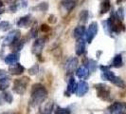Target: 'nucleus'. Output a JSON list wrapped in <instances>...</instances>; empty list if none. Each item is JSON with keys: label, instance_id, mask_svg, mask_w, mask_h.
I'll use <instances>...</instances> for the list:
<instances>
[{"label": "nucleus", "instance_id": "obj_1", "mask_svg": "<svg viewBox=\"0 0 126 114\" xmlns=\"http://www.w3.org/2000/svg\"><path fill=\"white\" fill-rule=\"evenodd\" d=\"M31 96H32V103L34 106H37V105L42 104L47 99V90L42 84L36 83L32 87Z\"/></svg>", "mask_w": 126, "mask_h": 114}, {"label": "nucleus", "instance_id": "obj_2", "mask_svg": "<svg viewBox=\"0 0 126 114\" xmlns=\"http://www.w3.org/2000/svg\"><path fill=\"white\" fill-rule=\"evenodd\" d=\"M29 82H30V78L27 77V76L15 79L14 82H13V91L18 95L25 94L27 88H28V85H29Z\"/></svg>", "mask_w": 126, "mask_h": 114}, {"label": "nucleus", "instance_id": "obj_3", "mask_svg": "<svg viewBox=\"0 0 126 114\" xmlns=\"http://www.w3.org/2000/svg\"><path fill=\"white\" fill-rule=\"evenodd\" d=\"M95 89L97 90V96L103 101H111V92L110 89L105 84L95 85Z\"/></svg>", "mask_w": 126, "mask_h": 114}, {"label": "nucleus", "instance_id": "obj_4", "mask_svg": "<svg viewBox=\"0 0 126 114\" xmlns=\"http://www.w3.org/2000/svg\"><path fill=\"white\" fill-rule=\"evenodd\" d=\"M109 19L110 21V25H111V30L112 32H116V33H120V32L124 31V25L122 24V20H120V18H118V16L113 13L111 15V17Z\"/></svg>", "mask_w": 126, "mask_h": 114}, {"label": "nucleus", "instance_id": "obj_5", "mask_svg": "<svg viewBox=\"0 0 126 114\" xmlns=\"http://www.w3.org/2000/svg\"><path fill=\"white\" fill-rule=\"evenodd\" d=\"M108 110L112 114H123L126 111V103H122V102L113 103L108 108Z\"/></svg>", "mask_w": 126, "mask_h": 114}, {"label": "nucleus", "instance_id": "obj_6", "mask_svg": "<svg viewBox=\"0 0 126 114\" xmlns=\"http://www.w3.org/2000/svg\"><path fill=\"white\" fill-rule=\"evenodd\" d=\"M98 31H99L98 23L97 22H92L89 26L88 30L85 32V39L88 43H91L93 41V39L98 33Z\"/></svg>", "mask_w": 126, "mask_h": 114}, {"label": "nucleus", "instance_id": "obj_7", "mask_svg": "<svg viewBox=\"0 0 126 114\" xmlns=\"http://www.w3.org/2000/svg\"><path fill=\"white\" fill-rule=\"evenodd\" d=\"M20 35H21V32L18 30H14V31H12L8 35H7L4 41H3V46H11V45L14 43L15 41L19 40L20 38Z\"/></svg>", "mask_w": 126, "mask_h": 114}, {"label": "nucleus", "instance_id": "obj_8", "mask_svg": "<svg viewBox=\"0 0 126 114\" xmlns=\"http://www.w3.org/2000/svg\"><path fill=\"white\" fill-rule=\"evenodd\" d=\"M45 39L44 38H39L37 39L34 43H33V46H32V52L37 55V56H41V53H42V51L45 47Z\"/></svg>", "mask_w": 126, "mask_h": 114}, {"label": "nucleus", "instance_id": "obj_9", "mask_svg": "<svg viewBox=\"0 0 126 114\" xmlns=\"http://www.w3.org/2000/svg\"><path fill=\"white\" fill-rule=\"evenodd\" d=\"M89 86L88 84L85 82V81H80V82L77 84V88H76L75 93L77 96L79 97H82L84 94H86V92L88 91Z\"/></svg>", "mask_w": 126, "mask_h": 114}, {"label": "nucleus", "instance_id": "obj_10", "mask_svg": "<svg viewBox=\"0 0 126 114\" xmlns=\"http://www.w3.org/2000/svg\"><path fill=\"white\" fill-rule=\"evenodd\" d=\"M25 71V68L19 63H15L11 65L9 68V72L12 75H21Z\"/></svg>", "mask_w": 126, "mask_h": 114}, {"label": "nucleus", "instance_id": "obj_11", "mask_svg": "<svg viewBox=\"0 0 126 114\" xmlns=\"http://www.w3.org/2000/svg\"><path fill=\"white\" fill-rule=\"evenodd\" d=\"M54 104L53 102H43L40 107V114H51L53 110Z\"/></svg>", "mask_w": 126, "mask_h": 114}, {"label": "nucleus", "instance_id": "obj_12", "mask_svg": "<svg viewBox=\"0 0 126 114\" xmlns=\"http://www.w3.org/2000/svg\"><path fill=\"white\" fill-rule=\"evenodd\" d=\"M85 51V40L84 38H79L76 42V54L77 55H82Z\"/></svg>", "mask_w": 126, "mask_h": 114}, {"label": "nucleus", "instance_id": "obj_13", "mask_svg": "<svg viewBox=\"0 0 126 114\" xmlns=\"http://www.w3.org/2000/svg\"><path fill=\"white\" fill-rule=\"evenodd\" d=\"M78 66V59L76 57H72L65 64V70L67 73H73Z\"/></svg>", "mask_w": 126, "mask_h": 114}, {"label": "nucleus", "instance_id": "obj_14", "mask_svg": "<svg viewBox=\"0 0 126 114\" xmlns=\"http://www.w3.org/2000/svg\"><path fill=\"white\" fill-rule=\"evenodd\" d=\"M76 75L77 77H79L80 79H82V80H85V79H87L89 76V70L87 67H85V66H82V67H80L77 71H76Z\"/></svg>", "mask_w": 126, "mask_h": 114}, {"label": "nucleus", "instance_id": "obj_15", "mask_svg": "<svg viewBox=\"0 0 126 114\" xmlns=\"http://www.w3.org/2000/svg\"><path fill=\"white\" fill-rule=\"evenodd\" d=\"M31 23H32V16L31 15H25V16L21 17L18 20L17 26L20 28H28V27H30Z\"/></svg>", "mask_w": 126, "mask_h": 114}, {"label": "nucleus", "instance_id": "obj_16", "mask_svg": "<svg viewBox=\"0 0 126 114\" xmlns=\"http://www.w3.org/2000/svg\"><path fill=\"white\" fill-rule=\"evenodd\" d=\"M19 60V55L17 53H11V54H8L5 57V63L7 65H13V64L17 63Z\"/></svg>", "mask_w": 126, "mask_h": 114}, {"label": "nucleus", "instance_id": "obj_17", "mask_svg": "<svg viewBox=\"0 0 126 114\" xmlns=\"http://www.w3.org/2000/svg\"><path fill=\"white\" fill-rule=\"evenodd\" d=\"M10 85H11V78L9 75L3 77V78H0V90L1 91L6 90L10 87Z\"/></svg>", "mask_w": 126, "mask_h": 114}, {"label": "nucleus", "instance_id": "obj_18", "mask_svg": "<svg viewBox=\"0 0 126 114\" xmlns=\"http://www.w3.org/2000/svg\"><path fill=\"white\" fill-rule=\"evenodd\" d=\"M76 88H77V83L75 82V79L73 77H71L69 79V82L67 85V92H66V96L69 97L71 93H75Z\"/></svg>", "mask_w": 126, "mask_h": 114}, {"label": "nucleus", "instance_id": "obj_19", "mask_svg": "<svg viewBox=\"0 0 126 114\" xmlns=\"http://www.w3.org/2000/svg\"><path fill=\"white\" fill-rule=\"evenodd\" d=\"M84 34H85V28L83 26H78L77 28H75V30L73 32V36L76 39L83 37Z\"/></svg>", "mask_w": 126, "mask_h": 114}, {"label": "nucleus", "instance_id": "obj_20", "mask_svg": "<svg viewBox=\"0 0 126 114\" xmlns=\"http://www.w3.org/2000/svg\"><path fill=\"white\" fill-rule=\"evenodd\" d=\"M61 4H62V6H63L67 12L72 11L76 6V2L74 0H63Z\"/></svg>", "mask_w": 126, "mask_h": 114}, {"label": "nucleus", "instance_id": "obj_21", "mask_svg": "<svg viewBox=\"0 0 126 114\" xmlns=\"http://www.w3.org/2000/svg\"><path fill=\"white\" fill-rule=\"evenodd\" d=\"M123 65V62H122V56L121 54H117L116 56L114 57L113 62H112V66L116 69H119V68H121Z\"/></svg>", "mask_w": 126, "mask_h": 114}, {"label": "nucleus", "instance_id": "obj_22", "mask_svg": "<svg viewBox=\"0 0 126 114\" xmlns=\"http://www.w3.org/2000/svg\"><path fill=\"white\" fill-rule=\"evenodd\" d=\"M110 1L109 0H103L101 4V10H100V13L101 14H104L106 13L110 10Z\"/></svg>", "mask_w": 126, "mask_h": 114}, {"label": "nucleus", "instance_id": "obj_23", "mask_svg": "<svg viewBox=\"0 0 126 114\" xmlns=\"http://www.w3.org/2000/svg\"><path fill=\"white\" fill-rule=\"evenodd\" d=\"M111 83H113L115 86L119 87V88H120V89H124V88L126 87L124 81H123L121 78H120L119 76H115V77L113 78V80L111 81Z\"/></svg>", "mask_w": 126, "mask_h": 114}, {"label": "nucleus", "instance_id": "obj_24", "mask_svg": "<svg viewBox=\"0 0 126 114\" xmlns=\"http://www.w3.org/2000/svg\"><path fill=\"white\" fill-rule=\"evenodd\" d=\"M24 44H25V40H17V41H15L14 43L12 44L13 45L12 46V49L15 52H17V51L22 50V48L24 47Z\"/></svg>", "mask_w": 126, "mask_h": 114}, {"label": "nucleus", "instance_id": "obj_25", "mask_svg": "<svg viewBox=\"0 0 126 114\" xmlns=\"http://www.w3.org/2000/svg\"><path fill=\"white\" fill-rule=\"evenodd\" d=\"M85 65V67H87L88 68V70L90 71H95V70H97V67H98V65L96 63V61L94 60H92V59H90L87 61V63H84Z\"/></svg>", "mask_w": 126, "mask_h": 114}, {"label": "nucleus", "instance_id": "obj_26", "mask_svg": "<svg viewBox=\"0 0 126 114\" xmlns=\"http://www.w3.org/2000/svg\"><path fill=\"white\" fill-rule=\"evenodd\" d=\"M47 9H48V4L47 3H41L38 6L32 8V10H37L40 12H46V11H47Z\"/></svg>", "mask_w": 126, "mask_h": 114}, {"label": "nucleus", "instance_id": "obj_27", "mask_svg": "<svg viewBox=\"0 0 126 114\" xmlns=\"http://www.w3.org/2000/svg\"><path fill=\"white\" fill-rule=\"evenodd\" d=\"M2 94H3L4 100H5L6 103H8V104H12V103H13V95L11 94L9 91H5V92H3Z\"/></svg>", "mask_w": 126, "mask_h": 114}, {"label": "nucleus", "instance_id": "obj_28", "mask_svg": "<svg viewBox=\"0 0 126 114\" xmlns=\"http://www.w3.org/2000/svg\"><path fill=\"white\" fill-rule=\"evenodd\" d=\"M71 111H70L69 108H60L58 107L55 110V113L54 114H70Z\"/></svg>", "mask_w": 126, "mask_h": 114}, {"label": "nucleus", "instance_id": "obj_29", "mask_svg": "<svg viewBox=\"0 0 126 114\" xmlns=\"http://www.w3.org/2000/svg\"><path fill=\"white\" fill-rule=\"evenodd\" d=\"M10 28H11V24L8 21H2V22H0V31L7 32Z\"/></svg>", "mask_w": 126, "mask_h": 114}, {"label": "nucleus", "instance_id": "obj_30", "mask_svg": "<svg viewBox=\"0 0 126 114\" xmlns=\"http://www.w3.org/2000/svg\"><path fill=\"white\" fill-rule=\"evenodd\" d=\"M88 19V12L87 11H82V13H80V21L82 23H85Z\"/></svg>", "mask_w": 126, "mask_h": 114}, {"label": "nucleus", "instance_id": "obj_31", "mask_svg": "<svg viewBox=\"0 0 126 114\" xmlns=\"http://www.w3.org/2000/svg\"><path fill=\"white\" fill-rule=\"evenodd\" d=\"M38 70H39L38 65H34V66H32V68L29 70V73H30L31 75H36L38 73Z\"/></svg>", "mask_w": 126, "mask_h": 114}, {"label": "nucleus", "instance_id": "obj_32", "mask_svg": "<svg viewBox=\"0 0 126 114\" xmlns=\"http://www.w3.org/2000/svg\"><path fill=\"white\" fill-rule=\"evenodd\" d=\"M116 15L118 16V18H120V20H122L123 19V9L122 8H120L119 10H118V12L116 13Z\"/></svg>", "mask_w": 126, "mask_h": 114}, {"label": "nucleus", "instance_id": "obj_33", "mask_svg": "<svg viewBox=\"0 0 126 114\" xmlns=\"http://www.w3.org/2000/svg\"><path fill=\"white\" fill-rule=\"evenodd\" d=\"M41 31L43 32H48L50 31V27H48L47 25H46V24H43V25L41 26Z\"/></svg>", "mask_w": 126, "mask_h": 114}, {"label": "nucleus", "instance_id": "obj_34", "mask_svg": "<svg viewBox=\"0 0 126 114\" xmlns=\"http://www.w3.org/2000/svg\"><path fill=\"white\" fill-rule=\"evenodd\" d=\"M56 21H57L56 17H55L54 15H50V16L48 17V22H49V23H52V24H54Z\"/></svg>", "mask_w": 126, "mask_h": 114}, {"label": "nucleus", "instance_id": "obj_35", "mask_svg": "<svg viewBox=\"0 0 126 114\" xmlns=\"http://www.w3.org/2000/svg\"><path fill=\"white\" fill-rule=\"evenodd\" d=\"M6 102H5V100H4V97H3V94L1 93L0 94V106H2V105H4Z\"/></svg>", "mask_w": 126, "mask_h": 114}, {"label": "nucleus", "instance_id": "obj_36", "mask_svg": "<svg viewBox=\"0 0 126 114\" xmlns=\"http://www.w3.org/2000/svg\"><path fill=\"white\" fill-rule=\"evenodd\" d=\"M22 4H23V7L27 6V0H22Z\"/></svg>", "mask_w": 126, "mask_h": 114}, {"label": "nucleus", "instance_id": "obj_37", "mask_svg": "<svg viewBox=\"0 0 126 114\" xmlns=\"http://www.w3.org/2000/svg\"><path fill=\"white\" fill-rule=\"evenodd\" d=\"M124 1H126V0H117V3H118V4H120V3L124 2Z\"/></svg>", "mask_w": 126, "mask_h": 114}, {"label": "nucleus", "instance_id": "obj_38", "mask_svg": "<svg viewBox=\"0 0 126 114\" xmlns=\"http://www.w3.org/2000/svg\"><path fill=\"white\" fill-rule=\"evenodd\" d=\"M3 13H4V10H3L2 8H0V14H2Z\"/></svg>", "mask_w": 126, "mask_h": 114}, {"label": "nucleus", "instance_id": "obj_39", "mask_svg": "<svg viewBox=\"0 0 126 114\" xmlns=\"http://www.w3.org/2000/svg\"><path fill=\"white\" fill-rule=\"evenodd\" d=\"M3 5H4V4H3V2L0 0V8H2V7H3Z\"/></svg>", "mask_w": 126, "mask_h": 114}, {"label": "nucleus", "instance_id": "obj_40", "mask_svg": "<svg viewBox=\"0 0 126 114\" xmlns=\"http://www.w3.org/2000/svg\"><path fill=\"white\" fill-rule=\"evenodd\" d=\"M123 114H126V113H123Z\"/></svg>", "mask_w": 126, "mask_h": 114}]
</instances>
